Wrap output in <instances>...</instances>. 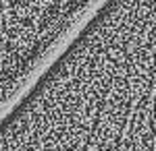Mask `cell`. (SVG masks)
<instances>
[{
	"instance_id": "1",
	"label": "cell",
	"mask_w": 156,
	"mask_h": 151,
	"mask_svg": "<svg viewBox=\"0 0 156 151\" xmlns=\"http://www.w3.org/2000/svg\"><path fill=\"white\" fill-rule=\"evenodd\" d=\"M11 2H19V0H0V6L2 4H11Z\"/></svg>"
}]
</instances>
